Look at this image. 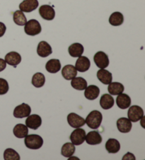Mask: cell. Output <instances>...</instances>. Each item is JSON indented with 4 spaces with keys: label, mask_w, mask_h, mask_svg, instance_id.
I'll list each match as a JSON object with an SVG mask.
<instances>
[{
    "label": "cell",
    "mask_w": 145,
    "mask_h": 160,
    "mask_svg": "<svg viewBox=\"0 0 145 160\" xmlns=\"http://www.w3.org/2000/svg\"><path fill=\"white\" fill-rule=\"evenodd\" d=\"M103 120L102 114L99 111L94 110L86 117L85 123L90 128L96 129L101 126Z\"/></svg>",
    "instance_id": "obj_1"
},
{
    "label": "cell",
    "mask_w": 145,
    "mask_h": 160,
    "mask_svg": "<svg viewBox=\"0 0 145 160\" xmlns=\"http://www.w3.org/2000/svg\"><path fill=\"white\" fill-rule=\"evenodd\" d=\"M24 142L26 148L31 150H38L43 145V140L42 137L36 134L27 135L24 138Z\"/></svg>",
    "instance_id": "obj_2"
},
{
    "label": "cell",
    "mask_w": 145,
    "mask_h": 160,
    "mask_svg": "<svg viewBox=\"0 0 145 160\" xmlns=\"http://www.w3.org/2000/svg\"><path fill=\"white\" fill-rule=\"evenodd\" d=\"M24 26V31L28 35L35 36L41 32L42 28L40 24L35 19H31V20L27 21Z\"/></svg>",
    "instance_id": "obj_3"
},
{
    "label": "cell",
    "mask_w": 145,
    "mask_h": 160,
    "mask_svg": "<svg viewBox=\"0 0 145 160\" xmlns=\"http://www.w3.org/2000/svg\"><path fill=\"white\" fill-rule=\"evenodd\" d=\"M128 119L132 122H137L144 117V111L142 107L137 105L131 106L127 112Z\"/></svg>",
    "instance_id": "obj_4"
},
{
    "label": "cell",
    "mask_w": 145,
    "mask_h": 160,
    "mask_svg": "<svg viewBox=\"0 0 145 160\" xmlns=\"http://www.w3.org/2000/svg\"><path fill=\"white\" fill-rule=\"evenodd\" d=\"M86 131L83 128H77L70 135V140L74 145H80L85 141Z\"/></svg>",
    "instance_id": "obj_5"
},
{
    "label": "cell",
    "mask_w": 145,
    "mask_h": 160,
    "mask_svg": "<svg viewBox=\"0 0 145 160\" xmlns=\"http://www.w3.org/2000/svg\"><path fill=\"white\" fill-rule=\"evenodd\" d=\"M94 62L99 68H105L109 65V59L108 55L104 52H98L94 57Z\"/></svg>",
    "instance_id": "obj_6"
},
{
    "label": "cell",
    "mask_w": 145,
    "mask_h": 160,
    "mask_svg": "<svg viewBox=\"0 0 145 160\" xmlns=\"http://www.w3.org/2000/svg\"><path fill=\"white\" fill-rule=\"evenodd\" d=\"M31 112L30 107L26 103H22L15 107L13 110V117L17 118H23L29 117Z\"/></svg>",
    "instance_id": "obj_7"
},
{
    "label": "cell",
    "mask_w": 145,
    "mask_h": 160,
    "mask_svg": "<svg viewBox=\"0 0 145 160\" xmlns=\"http://www.w3.org/2000/svg\"><path fill=\"white\" fill-rule=\"evenodd\" d=\"M67 122L69 125L74 128H81L85 125V120L75 113H70L67 116Z\"/></svg>",
    "instance_id": "obj_8"
},
{
    "label": "cell",
    "mask_w": 145,
    "mask_h": 160,
    "mask_svg": "<svg viewBox=\"0 0 145 160\" xmlns=\"http://www.w3.org/2000/svg\"><path fill=\"white\" fill-rule=\"evenodd\" d=\"M39 13L42 18L46 21H52L55 18V12L53 8L47 4L42 5L39 8Z\"/></svg>",
    "instance_id": "obj_9"
},
{
    "label": "cell",
    "mask_w": 145,
    "mask_h": 160,
    "mask_svg": "<svg viewBox=\"0 0 145 160\" xmlns=\"http://www.w3.org/2000/svg\"><path fill=\"white\" fill-rule=\"evenodd\" d=\"M38 5V0H24L19 4V9L21 12L29 13L37 9Z\"/></svg>",
    "instance_id": "obj_10"
},
{
    "label": "cell",
    "mask_w": 145,
    "mask_h": 160,
    "mask_svg": "<svg viewBox=\"0 0 145 160\" xmlns=\"http://www.w3.org/2000/svg\"><path fill=\"white\" fill-rule=\"evenodd\" d=\"M42 124V119L40 116L38 114H32L27 117L26 120V126L28 128L33 130H36Z\"/></svg>",
    "instance_id": "obj_11"
},
{
    "label": "cell",
    "mask_w": 145,
    "mask_h": 160,
    "mask_svg": "<svg viewBox=\"0 0 145 160\" xmlns=\"http://www.w3.org/2000/svg\"><path fill=\"white\" fill-rule=\"evenodd\" d=\"M91 67V62L89 58L86 57H82L81 56L79 57L76 62V64H75V68L79 72H86L87 71L89 68Z\"/></svg>",
    "instance_id": "obj_12"
},
{
    "label": "cell",
    "mask_w": 145,
    "mask_h": 160,
    "mask_svg": "<svg viewBox=\"0 0 145 160\" xmlns=\"http://www.w3.org/2000/svg\"><path fill=\"white\" fill-rule=\"evenodd\" d=\"M117 127H118V129L120 132L123 133H129L132 129V123L131 121L128 119L127 118H120L117 121Z\"/></svg>",
    "instance_id": "obj_13"
},
{
    "label": "cell",
    "mask_w": 145,
    "mask_h": 160,
    "mask_svg": "<svg viewBox=\"0 0 145 160\" xmlns=\"http://www.w3.org/2000/svg\"><path fill=\"white\" fill-rule=\"evenodd\" d=\"M37 53L40 57H47L52 53L51 46L46 41H41L39 42L37 48Z\"/></svg>",
    "instance_id": "obj_14"
},
{
    "label": "cell",
    "mask_w": 145,
    "mask_h": 160,
    "mask_svg": "<svg viewBox=\"0 0 145 160\" xmlns=\"http://www.w3.org/2000/svg\"><path fill=\"white\" fill-rule=\"evenodd\" d=\"M85 140L87 144L91 145H99L102 142V137L97 131H90L86 135Z\"/></svg>",
    "instance_id": "obj_15"
},
{
    "label": "cell",
    "mask_w": 145,
    "mask_h": 160,
    "mask_svg": "<svg viewBox=\"0 0 145 160\" xmlns=\"http://www.w3.org/2000/svg\"><path fill=\"white\" fill-rule=\"evenodd\" d=\"M5 62L9 65L12 66V67L16 68V66L21 63V57L18 52H11L5 56Z\"/></svg>",
    "instance_id": "obj_16"
},
{
    "label": "cell",
    "mask_w": 145,
    "mask_h": 160,
    "mask_svg": "<svg viewBox=\"0 0 145 160\" xmlns=\"http://www.w3.org/2000/svg\"><path fill=\"white\" fill-rule=\"evenodd\" d=\"M116 104L120 109H127L131 104V99L127 94L121 93L116 98Z\"/></svg>",
    "instance_id": "obj_17"
},
{
    "label": "cell",
    "mask_w": 145,
    "mask_h": 160,
    "mask_svg": "<svg viewBox=\"0 0 145 160\" xmlns=\"http://www.w3.org/2000/svg\"><path fill=\"white\" fill-rule=\"evenodd\" d=\"M97 78L104 85H108L113 81L112 73L104 68H101L97 71Z\"/></svg>",
    "instance_id": "obj_18"
},
{
    "label": "cell",
    "mask_w": 145,
    "mask_h": 160,
    "mask_svg": "<svg viewBox=\"0 0 145 160\" xmlns=\"http://www.w3.org/2000/svg\"><path fill=\"white\" fill-rule=\"evenodd\" d=\"M100 94V89L96 85H89V87H86L84 92V95L86 99L89 100H94L99 97Z\"/></svg>",
    "instance_id": "obj_19"
},
{
    "label": "cell",
    "mask_w": 145,
    "mask_h": 160,
    "mask_svg": "<svg viewBox=\"0 0 145 160\" xmlns=\"http://www.w3.org/2000/svg\"><path fill=\"white\" fill-rule=\"evenodd\" d=\"M62 75L64 78L70 81L77 76V70L73 65H66L62 68Z\"/></svg>",
    "instance_id": "obj_20"
},
{
    "label": "cell",
    "mask_w": 145,
    "mask_h": 160,
    "mask_svg": "<svg viewBox=\"0 0 145 160\" xmlns=\"http://www.w3.org/2000/svg\"><path fill=\"white\" fill-rule=\"evenodd\" d=\"M46 68L47 72L56 73L61 69V63L59 59H51L46 63Z\"/></svg>",
    "instance_id": "obj_21"
},
{
    "label": "cell",
    "mask_w": 145,
    "mask_h": 160,
    "mask_svg": "<svg viewBox=\"0 0 145 160\" xmlns=\"http://www.w3.org/2000/svg\"><path fill=\"white\" fill-rule=\"evenodd\" d=\"M84 51L83 47L80 43H74L69 47V54L72 57H79L82 56Z\"/></svg>",
    "instance_id": "obj_22"
},
{
    "label": "cell",
    "mask_w": 145,
    "mask_h": 160,
    "mask_svg": "<svg viewBox=\"0 0 145 160\" xmlns=\"http://www.w3.org/2000/svg\"><path fill=\"white\" fill-rule=\"evenodd\" d=\"M13 133L18 138H24L29 133V128L24 124L19 123L14 126L13 129Z\"/></svg>",
    "instance_id": "obj_23"
},
{
    "label": "cell",
    "mask_w": 145,
    "mask_h": 160,
    "mask_svg": "<svg viewBox=\"0 0 145 160\" xmlns=\"http://www.w3.org/2000/svg\"><path fill=\"white\" fill-rule=\"evenodd\" d=\"M125 88L121 82H111L110 83L108 84V90L109 92L110 95H118L120 94L123 92Z\"/></svg>",
    "instance_id": "obj_24"
},
{
    "label": "cell",
    "mask_w": 145,
    "mask_h": 160,
    "mask_svg": "<svg viewBox=\"0 0 145 160\" xmlns=\"http://www.w3.org/2000/svg\"><path fill=\"white\" fill-rule=\"evenodd\" d=\"M105 149L108 153H117L121 149V144L116 139L110 138L105 143Z\"/></svg>",
    "instance_id": "obj_25"
},
{
    "label": "cell",
    "mask_w": 145,
    "mask_h": 160,
    "mask_svg": "<svg viewBox=\"0 0 145 160\" xmlns=\"http://www.w3.org/2000/svg\"><path fill=\"white\" fill-rule=\"evenodd\" d=\"M100 105L104 109H109L114 105V99L110 95L104 94L100 99Z\"/></svg>",
    "instance_id": "obj_26"
},
{
    "label": "cell",
    "mask_w": 145,
    "mask_h": 160,
    "mask_svg": "<svg viewBox=\"0 0 145 160\" xmlns=\"http://www.w3.org/2000/svg\"><path fill=\"white\" fill-rule=\"evenodd\" d=\"M124 22V16L122 13L118 12H115L113 13L110 16L109 23L113 26H119L123 23Z\"/></svg>",
    "instance_id": "obj_27"
},
{
    "label": "cell",
    "mask_w": 145,
    "mask_h": 160,
    "mask_svg": "<svg viewBox=\"0 0 145 160\" xmlns=\"http://www.w3.org/2000/svg\"><path fill=\"white\" fill-rule=\"evenodd\" d=\"M71 85L75 90H85L86 88L87 87V82L82 77H77V78L75 77L73 79H72Z\"/></svg>",
    "instance_id": "obj_28"
},
{
    "label": "cell",
    "mask_w": 145,
    "mask_h": 160,
    "mask_svg": "<svg viewBox=\"0 0 145 160\" xmlns=\"http://www.w3.org/2000/svg\"><path fill=\"white\" fill-rule=\"evenodd\" d=\"M75 152V146L72 142H66L64 144L62 150H61V154L65 157H70L73 155Z\"/></svg>",
    "instance_id": "obj_29"
},
{
    "label": "cell",
    "mask_w": 145,
    "mask_h": 160,
    "mask_svg": "<svg viewBox=\"0 0 145 160\" xmlns=\"http://www.w3.org/2000/svg\"><path fill=\"white\" fill-rule=\"evenodd\" d=\"M13 22H14L16 25L21 26H24L27 22L26 17L25 16L24 12H21V10L16 11V12L13 13Z\"/></svg>",
    "instance_id": "obj_30"
},
{
    "label": "cell",
    "mask_w": 145,
    "mask_h": 160,
    "mask_svg": "<svg viewBox=\"0 0 145 160\" xmlns=\"http://www.w3.org/2000/svg\"><path fill=\"white\" fill-rule=\"evenodd\" d=\"M32 85L35 88L43 87L46 82V78L43 73H36L32 78Z\"/></svg>",
    "instance_id": "obj_31"
},
{
    "label": "cell",
    "mask_w": 145,
    "mask_h": 160,
    "mask_svg": "<svg viewBox=\"0 0 145 160\" xmlns=\"http://www.w3.org/2000/svg\"><path fill=\"white\" fill-rule=\"evenodd\" d=\"M4 159L5 160H20V156L14 150L8 148L4 152Z\"/></svg>",
    "instance_id": "obj_32"
},
{
    "label": "cell",
    "mask_w": 145,
    "mask_h": 160,
    "mask_svg": "<svg viewBox=\"0 0 145 160\" xmlns=\"http://www.w3.org/2000/svg\"><path fill=\"white\" fill-rule=\"evenodd\" d=\"M9 87L8 82L4 78H0V95H3L7 94L9 91Z\"/></svg>",
    "instance_id": "obj_33"
},
{
    "label": "cell",
    "mask_w": 145,
    "mask_h": 160,
    "mask_svg": "<svg viewBox=\"0 0 145 160\" xmlns=\"http://www.w3.org/2000/svg\"><path fill=\"white\" fill-rule=\"evenodd\" d=\"M7 27L5 26V24L0 22V38H2L5 34L6 32Z\"/></svg>",
    "instance_id": "obj_34"
},
{
    "label": "cell",
    "mask_w": 145,
    "mask_h": 160,
    "mask_svg": "<svg viewBox=\"0 0 145 160\" xmlns=\"http://www.w3.org/2000/svg\"><path fill=\"white\" fill-rule=\"evenodd\" d=\"M122 159H123V160H126V159H132L133 160L134 159V160H135V157L133 154L130 153V152H128L126 154H125L124 157H122Z\"/></svg>",
    "instance_id": "obj_35"
},
{
    "label": "cell",
    "mask_w": 145,
    "mask_h": 160,
    "mask_svg": "<svg viewBox=\"0 0 145 160\" xmlns=\"http://www.w3.org/2000/svg\"><path fill=\"white\" fill-rule=\"evenodd\" d=\"M7 67V63L5 62V60L2 59L0 58V72L2 71H4Z\"/></svg>",
    "instance_id": "obj_36"
}]
</instances>
